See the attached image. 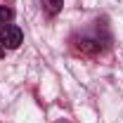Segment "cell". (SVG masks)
<instances>
[{
    "label": "cell",
    "instance_id": "obj_1",
    "mask_svg": "<svg viewBox=\"0 0 123 123\" xmlns=\"http://www.w3.org/2000/svg\"><path fill=\"white\" fill-rule=\"evenodd\" d=\"M0 43L5 50H17V47L24 43V33L19 26L14 24H5V26H0Z\"/></svg>",
    "mask_w": 123,
    "mask_h": 123
},
{
    "label": "cell",
    "instance_id": "obj_2",
    "mask_svg": "<svg viewBox=\"0 0 123 123\" xmlns=\"http://www.w3.org/2000/svg\"><path fill=\"white\" fill-rule=\"evenodd\" d=\"M40 5H43L47 17H57L62 12V7H64V0H40Z\"/></svg>",
    "mask_w": 123,
    "mask_h": 123
},
{
    "label": "cell",
    "instance_id": "obj_3",
    "mask_svg": "<svg viewBox=\"0 0 123 123\" xmlns=\"http://www.w3.org/2000/svg\"><path fill=\"white\" fill-rule=\"evenodd\" d=\"M80 50H83V52L95 55V52H99V50H102V43H99L97 38H83V40H80Z\"/></svg>",
    "mask_w": 123,
    "mask_h": 123
},
{
    "label": "cell",
    "instance_id": "obj_4",
    "mask_svg": "<svg viewBox=\"0 0 123 123\" xmlns=\"http://www.w3.org/2000/svg\"><path fill=\"white\" fill-rule=\"evenodd\" d=\"M12 17H14V12H12L10 7H2V5H0V26H5Z\"/></svg>",
    "mask_w": 123,
    "mask_h": 123
},
{
    "label": "cell",
    "instance_id": "obj_5",
    "mask_svg": "<svg viewBox=\"0 0 123 123\" xmlns=\"http://www.w3.org/2000/svg\"><path fill=\"white\" fill-rule=\"evenodd\" d=\"M5 52H7V50L2 47V43H0V57H5Z\"/></svg>",
    "mask_w": 123,
    "mask_h": 123
}]
</instances>
